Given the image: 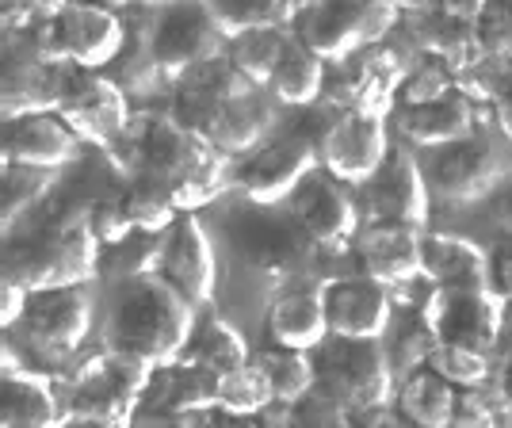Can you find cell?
<instances>
[{"mask_svg": "<svg viewBox=\"0 0 512 428\" xmlns=\"http://www.w3.org/2000/svg\"><path fill=\"white\" fill-rule=\"evenodd\" d=\"M413 43H417V50L425 58H440L455 77L486 54L482 39H478V23L467 20V16H455V12H444L436 4L417 8V16H413Z\"/></svg>", "mask_w": 512, "mask_h": 428, "instance_id": "obj_23", "label": "cell"}, {"mask_svg": "<svg viewBox=\"0 0 512 428\" xmlns=\"http://www.w3.org/2000/svg\"><path fill=\"white\" fill-rule=\"evenodd\" d=\"M474 23H478L482 50L512 62V0H490Z\"/></svg>", "mask_w": 512, "mask_h": 428, "instance_id": "obj_44", "label": "cell"}, {"mask_svg": "<svg viewBox=\"0 0 512 428\" xmlns=\"http://www.w3.org/2000/svg\"><path fill=\"white\" fill-rule=\"evenodd\" d=\"M62 428H130L123 421H107V417H85V413H69Z\"/></svg>", "mask_w": 512, "mask_h": 428, "instance_id": "obj_51", "label": "cell"}, {"mask_svg": "<svg viewBox=\"0 0 512 428\" xmlns=\"http://www.w3.org/2000/svg\"><path fill=\"white\" fill-rule=\"evenodd\" d=\"M390 153L383 115L375 111H333L318 138V161L341 184H367Z\"/></svg>", "mask_w": 512, "mask_h": 428, "instance_id": "obj_14", "label": "cell"}, {"mask_svg": "<svg viewBox=\"0 0 512 428\" xmlns=\"http://www.w3.org/2000/svg\"><path fill=\"white\" fill-rule=\"evenodd\" d=\"M363 207L371 222H402V226H425L432 207L425 161L409 150H390L379 172L363 184Z\"/></svg>", "mask_w": 512, "mask_h": 428, "instance_id": "obj_16", "label": "cell"}, {"mask_svg": "<svg viewBox=\"0 0 512 428\" xmlns=\"http://www.w3.org/2000/svg\"><path fill=\"white\" fill-rule=\"evenodd\" d=\"M253 364L268 379L272 398H276L279 406H295V402H302L318 386V360H314V352L287 348V344H268V348L256 352Z\"/></svg>", "mask_w": 512, "mask_h": 428, "instance_id": "obj_30", "label": "cell"}, {"mask_svg": "<svg viewBox=\"0 0 512 428\" xmlns=\"http://www.w3.org/2000/svg\"><path fill=\"white\" fill-rule=\"evenodd\" d=\"M386 356H390V364L398 371V379L409 375V371H417V367L428 364V356H432V348H436V333H432V325L425 321V314L417 310V314H406V310H398L394 321H390V329H386Z\"/></svg>", "mask_w": 512, "mask_h": 428, "instance_id": "obj_36", "label": "cell"}, {"mask_svg": "<svg viewBox=\"0 0 512 428\" xmlns=\"http://www.w3.org/2000/svg\"><path fill=\"white\" fill-rule=\"evenodd\" d=\"M54 111L77 130V138L96 142L104 150H115L130 130V123H134L127 92L107 73L81 69V65H62V92H58Z\"/></svg>", "mask_w": 512, "mask_h": 428, "instance_id": "obj_10", "label": "cell"}, {"mask_svg": "<svg viewBox=\"0 0 512 428\" xmlns=\"http://www.w3.org/2000/svg\"><path fill=\"white\" fill-rule=\"evenodd\" d=\"M497 222H501L505 230H512V184L505 188V195H501V203H497Z\"/></svg>", "mask_w": 512, "mask_h": 428, "instance_id": "obj_52", "label": "cell"}, {"mask_svg": "<svg viewBox=\"0 0 512 428\" xmlns=\"http://www.w3.org/2000/svg\"><path fill=\"white\" fill-rule=\"evenodd\" d=\"M428 4H436L444 12H455V16H467V20H478L490 0H428Z\"/></svg>", "mask_w": 512, "mask_h": 428, "instance_id": "obj_50", "label": "cell"}, {"mask_svg": "<svg viewBox=\"0 0 512 428\" xmlns=\"http://www.w3.org/2000/svg\"><path fill=\"white\" fill-rule=\"evenodd\" d=\"M77 150H81V138L58 111L20 115V119H8V127H4V161L8 165L58 172L77 157Z\"/></svg>", "mask_w": 512, "mask_h": 428, "instance_id": "obj_20", "label": "cell"}, {"mask_svg": "<svg viewBox=\"0 0 512 428\" xmlns=\"http://www.w3.org/2000/svg\"><path fill=\"white\" fill-rule=\"evenodd\" d=\"M428 367L440 371L451 386H482L490 379V352H478L467 344H448L440 341L428 356Z\"/></svg>", "mask_w": 512, "mask_h": 428, "instance_id": "obj_41", "label": "cell"}, {"mask_svg": "<svg viewBox=\"0 0 512 428\" xmlns=\"http://www.w3.org/2000/svg\"><path fill=\"white\" fill-rule=\"evenodd\" d=\"M107 77L115 81V85L123 88V92H134V96H146L157 88V81H165V73H161V65L153 58L150 50V39H146V23H138V27H127V46L119 50V58L104 69Z\"/></svg>", "mask_w": 512, "mask_h": 428, "instance_id": "obj_37", "label": "cell"}, {"mask_svg": "<svg viewBox=\"0 0 512 428\" xmlns=\"http://www.w3.org/2000/svg\"><path fill=\"white\" fill-rule=\"evenodd\" d=\"M398 4H402V8H406V4H409V8H425L428 0H398Z\"/></svg>", "mask_w": 512, "mask_h": 428, "instance_id": "obj_55", "label": "cell"}, {"mask_svg": "<svg viewBox=\"0 0 512 428\" xmlns=\"http://www.w3.org/2000/svg\"><path fill=\"white\" fill-rule=\"evenodd\" d=\"M92 318H96V295H92L88 283H77V287H46V291H31L27 310H23L16 329H23L27 344L43 360L65 364L85 344Z\"/></svg>", "mask_w": 512, "mask_h": 428, "instance_id": "obj_11", "label": "cell"}, {"mask_svg": "<svg viewBox=\"0 0 512 428\" xmlns=\"http://www.w3.org/2000/svg\"><path fill=\"white\" fill-rule=\"evenodd\" d=\"M325 314H329V337L383 341L394 321V306L386 287L375 279H325Z\"/></svg>", "mask_w": 512, "mask_h": 428, "instance_id": "obj_19", "label": "cell"}, {"mask_svg": "<svg viewBox=\"0 0 512 428\" xmlns=\"http://www.w3.org/2000/svg\"><path fill=\"white\" fill-rule=\"evenodd\" d=\"M421 314L432 325L436 341L493 352V344L501 337V325H505V299L490 283H482V287H432Z\"/></svg>", "mask_w": 512, "mask_h": 428, "instance_id": "obj_13", "label": "cell"}, {"mask_svg": "<svg viewBox=\"0 0 512 428\" xmlns=\"http://www.w3.org/2000/svg\"><path fill=\"white\" fill-rule=\"evenodd\" d=\"M226 241L234 249L237 272L253 279L260 291L291 283L310 260V237L299 230V222L264 203L237 207L226 222Z\"/></svg>", "mask_w": 512, "mask_h": 428, "instance_id": "obj_4", "label": "cell"}, {"mask_svg": "<svg viewBox=\"0 0 512 428\" xmlns=\"http://www.w3.org/2000/svg\"><path fill=\"white\" fill-rule=\"evenodd\" d=\"M291 27H260V31H245L230 39V62L253 81V85L268 88L272 81V69H276L279 54H283V43H287Z\"/></svg>", "mask_w": 512, "mask_h": 428, "instance_id": "obj_38", "label": "cell"}, {"mask_svg": "<svg viewBox=\"0 0 512 428\" xmlns=\"http://www.w3.org/2000/svg\"><path fill=\"white\" fill-rule=\"evenodd\" d=\"M455 398H459V386H451L428 364L398 379V409L425 428H451Z\"/></svg>", "mask_w": 512, "mask_h": 428, "instance_id": "obj_29", "label": "cell"}, {"mask_svg": "<svg viewBox=\"0 0 512 428\" xmlns=\"http://www.w3.org/2000/svg\"><path fill=\"white\" fill-rule=\"evenodd\" d=\"M425 176L428 188L444 203H478L505 184L509 157L482 134H467L459 142L425 150Z\"/></svg>", "mask_w": 512, "mask_h": 428, "instance_id": "obj_12", "label": "cell"}, {"mask_svg": "<svg viewBox=\"0 0 512 428\" xmlns=\"http://www.w3.org/2000/svg\"><path fill=\"white\" fill-rule=\"evenodd\" d=\"M146 39L165 81H184L199 65L230 50V39L211 16L207 0H172L153 8V16L146 20Z\"/></svg>", "mask_w": 512, "mask_h": 428, "instance_id": "obj_7", "label": "cell"}, {"mask_svg": "<svg viewBox=\"0 0 512 428\" xmlns=\"http://www.w3.org/2000/svg\"><path fill=\"white\" fill-rule=\"evenodd\" d=\"M62 92V65L35 58L31 50L4 65V119H20L35 111H54Z\"/></svg>", "mask_w": 512, "mask_h": 428, "instance_id": "obj_25", "label": "cell"}, {"mask_svg": "<svg viewBox=\"0 0 512 428\" xmlns=\"http://www.w3.org/2000/svg\"><path fill=\"white\" fill-rule=\"evenodd\" d=\"M96 4H104V8H111V12H119V8H127L130 0H96Z\"/></svg>", "mask_w": 512, "mask_h": 428, "instance_id": "obj_54", "label": "cell"}, {"mask_svg": "<svg viewBox=\"0 0 512 428\" xmlns=\"http://www.w3.org/2000/svg\"><path fill=\"white\" fill-rule=\"evenodd\" d=\"M490 260H493V272H490L493 291H497L505 302H512V245L497 249Z\"/></svg>", "mask_w": 512, "mask_h": 428, "instance_id": "obj_49", "label": "cell"}, {"mask_svg": "<svg viewBox=\"0 0 512 428\" xmlns=\"http://www.w3.org/2000/svg\"><path fill=\"white\" fill-rule=\"evenodd\" d=\"M272 402H276V398H272V386H268V379L260 375L256 364L241 367L234 375H226V379H222V390H218V409H226V413H234V417H260Z\"/></svg>", "mask_w": 512, "mask_h": 428, "instance_id": "obj_40", "label": "cell"}, {"mask_svg": "<svg viewBox=\"0 0 512 428\" xmlns=\"http://www.w3.org/2000/svg\"><path fill=\"white\" fill-rule=\"evenodd\" d=\"M490 272L493 260L470 237L425 234V279L432 287H482Z\"/></svg>", "mask_w": 512, "mask_h": 428, "instance_id": "obj_28", "label": "cell"}, {"mask_svg": "<svg viewBox=\"0 0 512 428\" xmlns=\"http://www.w3.org/2000/svg\"><path fill=\"white\" fill-rule=\"evenodd\" d=\"M398 127L421 150L448 146V142H459V138L474 134V100L455 88V92L432 100V104L398 107Z\"/></svg>", "mask_w": 512, "mask_h": 428, "instance_id": "obj_24", "label": "cell"}, {"mask_svg": "<svg viewBox=\"0 0 512 428\" xmlns=\"http://www.w3.org/2000/svg\"><path fill=\"white\" fill-rule=\"evenodd\" d=\"M184 360H192V364L207 367V371L226 379V375H234V371L253 364V352H249V341L241 337L237 325H230V321H222V318H211L195 329Z\"/></svg>", "mask_w": 512, "mask_h": 428, "instance_id": "obj_32", "label": "cell"}, {"mask_svg": "<svg viewBox=\"0 0 512 428\" xmlns=\"http://www.w3.org/2000/svg\"><path fill=\"white\" fill-rule=\"evenodd\" d=\"M123 211H127L130 226L138 230V234H169L172 222L180 218V203H176V195L161 184V180H153V176H130L127 184H123Z\"/></svg>", "mask_w": 512, "mask_h": 428, "instance_id": "obj_33", "label": "cell"}, {"mask_svg": "<svg viewBox=\"0 0 512 428\" xmlns=\"http://www.w3.org/2000/svg\"><path fill=\"white\" fill-rule=\"evenodd\" d=\"M402 20L398 0H314L302 8L299 35L325 62H348L367 46H379Z\"/></svg>", "mask_w": 512, "mask_h": 428, "instance_id": "obj_6", "label": "cell"}, {"mask_svg": "<svg viewBox=\"0 0 512 428\" xmlns=\"http://www.w3.org/2000/svg\"><path fill=\"white\" fill-rule=\"evenodd\" d=\"M497 402L482 386H463L455 398V413H451V428H497Z\"/></svg>", "mask_w": 512, "mask_h": 428, "instance_id": "obj_45", "label": "cell"}, {"mask_svg": "<svg viewBox=\"0 0 512 428\" xmlns=\"http://www.w3.org/2000/svg\"><path fill=\"white\" fill-rule=\"evenodd\" d=\"M69 406L50 379L35 371H4V428H62Z\"/></svg>", "mask_w": 512, "mask_h": 428, "instance_id": "obj_27", "label": "cell"}, {"mask_svg": "<svg viewBox=\"0 0 512 428\" xmlns=\"http://www.w3.org/2000/svg\"><path fill=\"white\" fill-rule=\"evenodd\" d=\"M264 329L268 341L318 352L329 341V314H325V283L318 287H287L272 295L264 310Z\"/></svg>", "mask_w": 512, "mask_h": 428, "instance_id": "obj_21", "label": "cell"}, {"mask_svg": "<svg viewBox=\"0 0 512 428\" xmlns=\"http://www.w3.org/2000/svg\"><path fill=\"white\" fill-rule=\"evenodd\" d=\"M54 184L50 169H31V165H8L4 161V222L16 226L23 214H31Z\"/></svg>", "mask_w": 512, "mask_h": 428, "instance_id": "obj_39", "label": "cell"}, {"mask_svg": "<svg viewBox=\"0 0 512 428\" xmlns=\"http://www.w3.org/2000/svg\"><path fill=\"white\" fill-rule=\"evenodd\" d=\"M448 92H455V73L440 58H421V62L409 65L406 81L398 88V107L432 104Z\"/></svg>", "mask_w": 512, "mask_h": 428, "instance_id": "obj_42", "label": "cell"}, {"mask_svg": "<svg viewBox=\"0 0 512 428\" xmlns=\"http://www.w3.org/2000/svg\"><path fill=\"white\" fill-rule=\"evenodd\" d=\"M127 46V23L96 0H69L58 16L27 31V50L50 65L100 69L119 58Z\"/></svg>", "mask_w": 512, "mask_h": 428, "instance_id": "obj_5", "label": "cell"}, {"mask_svg": "<svg viewBox=\"0 0 512 428\" xmlns=\"http://www.w3.org/2000/svg\"><path fill=\"white\" fill-rule=\"evenodd\" d=\"M195 329V302L184 299L165 276L111 283L100 325L104 352L111 356L161 371L184 360Z\"/></svg>", "mask_w": 512, "mask_h": 428, "instance_id": "obj_1", "label": "cell"}, {"mask_svg": "<svg viewBox=\"0 0 512 428\" xmlns=\"http://www.w3.org/2000/svg\"><path fill=\"white\" fill-rule=\"evenodd\" d=\"M490 104H493V119H497L501 134L512 142V62H509V69H505V77H501V85H497Z\"/></svg>", "mask_w": 512, "mask_h": 428, "instance_id": "obj_47", "label": "cell"}, {"mask_svg": "<svg viewBox=\"0 0 512 428\" xmlns=\"http://www.w3.org/2000/svg\"><path fill=\"white\" fill-rule=\"evenodd\" d=\"M325 81H329L325 58H321L318 50L306 46V39H302L299 31H291L287 43H283L276 69H272L268 92L287 107H310V104H321Z\"/></svg>", "mask_w": 512, "mask_h": 428, "instance_id": "obj_26", "label": "cell"}, {"mask_svg": "<svg viewBox=\"0 0 512 428\" xmlns=\"http://www.w3.org/2000/svg\"><path fill=\"white\" fill-rule=\"evenodd\" d=\"M318 383L352 413L383 409L394 402L398 371L386 356L383 341H344L329 337L318 348Z\"/></svg>", "mask_w": 512, "mask_h": 428, "instance_id": "obj_8", "label": "cell"}, {"mask_svg": "<svg viewBox=\"0 0 512 428\" xmlns=\"http://www.w3.org/2000/svg\"><path fill=\"white\" fill-rule=\"evenodd\" d=\"M211 16L226 31V39H237L245 31L260 27H287L299 16V0H207Z\"/></svg>", "mask_w": 512, "mask_h": 428, "instance_id": "obj_35", "label": "cell"}, {"mask_svg": "<svg viewBox=\"0 0 512 428\" xmlns=\"http://www.w3.org/2000/svg\"><path fill=\"white\" fill-rule=\"evenodd\" d=\"M161 276L169 279L184 299H192L195 306H207V302H214V295H218V257H214V241L195 211L180 214V218L172 222V230L165 234Z\"/></svg>", "mask_w": 512, "mask_h": 428, "instance_id": "obj_17", "label": "cell"}, {"mask_svg": "<svg viewBox=\"0 0 512 428\" xmlns=\"http://www.w3.org/2000/svg\"><path fill=\"white\" fill-rule=\"evenodd\" d=\"M115 150H123L119 161L130 169V176L142 172L161 180L176 195L180 211H199L234 184L230 153L218 150L207 134L180 127L172 115L134 119Z\"/></svg>", "mask_w": 512, "mask_h": 428, "instance_id": "obj_2", "label": "cell"}, {"mask_svg": "<svg viewBox=\"0 0 512 428\" xmlns=\"http://www.w3.org/2000/svg\"><path fill=\"white\" fill-rule=\"evenodd\" d=\"M360 417H363V428H425V425H417L409 413H402L398 406L367 409V413H360Z\"/></svg>", "mask_w": 512, "mask_h": 428, "instance_id": "obj_48", "label": "cell"}, {"mask_svg": "<svg viewBox=\"0 0 512 428\" xmlns=\"http://www.w3.org/2000/svg\"><path fill=\"white\" fill-rule=\"evenodd\" d=\"M153 386L161 402H169L176 409H188V413H211L218 409V390H222V375H214L207 367L192 364V360H176L172 367H161L153 375Z\"/></svg>", "mask_w": 512, "mask_h": 428, "instance_id": "obj_31", "label": "cell"}, {"mask_svg": "<svg viewBox=\"0 0 512 428\" xmlns=\"http://www.w3.org/2000/svg\"><path fill=\"white\" fill-rule=\"evenodd\" d=\"M318 165V134L306 127H287L260 142L253 153H245V161L234 172V184L249 203L279 207L299 192V184Z\"/></svg>", "mask_w": 512, "mask_h": 428, "instance_id": "obj_9", "label": "cell"}, {"mask_svg": "<svg viewBox=\"0 0 512 428\" xmlns=\"http://www.w3.org/2000/svg\"><path fill=\"white\" fill-rule=\"evenodd\" d=\"M100 257H104V245L92 230L88 214H65L58 222H46L23 245L8 249L4 276L23 283L27 291L77 287V283L100 279Z\"/></svg>", "mask_w": 512, "mask_h": 428, "instance_id": "obj_3", "label": "cell"}, {"mask_svg": "<svg viewBox=\"0 0 512 428\" xmlns=\"http://www.w3.org/2000/svg\"><path fill=\"white\" fill-rule=\"evenodd\" d=\"M363 276L383 287H406L425 279V234L402 222H371L356 237Z\"/></svg>", "mask_w": 512, "mask_h": 428, "instance_id": "obj_18", "label": "cell"}, {"mask_svg": "<svg viewBox=\"0 0 512 428\" xmlns=\"http://www.w3.org/2000/svg\"><path fill=\"white\" fill-rule=\"evenodd\" d=\"M299 4H302V8H310V4H314V0H299Z\"/></svg>", "mask_w": 512, "mask_h": 428, "instance_id": "obj_56", "label": "cell"}, {"mask_svg": "<svg viewBox=\"0 0 512 428\" xmlns=\"http://www.w3.org/2000/svg\"><path fill=\"white\" fill-rule=\"evenodd\" d=\"M161 260H165V234H134L104 245L100 257V279L107 283H127V279L161 276Z\"/></svg>", "mask_w": 512, "mask_h": 428, "instance_id": "obj_34", "label": "cell"}, {"mask_svg": "<svg viewBox=\"0 0 512 428\" xmlns=\"http://www.w3.org/2000/svg\"><path fill=\"white\" fill-rule=\"evenodd\" d=\"M85 214H88V222H92V230H96V237H100V245H115V241H123V237L134 234L127 211H123V188L96 195Z\"/></svg>", "mask_w": 512, "mask_h": 428, "instance_id": "obj_43", "label": "cell"}, {"mask_svg": "<svg viewBox=\"0 0 512 428\" xmlns=\"http://www.w3.org/2000/svg\"><path fill=\"white\" fill-rule=\"evenodd\" d=\"M287 214L299 222V230L325 253H341L360 237V211L337 176L314 169L299 184V192L287 199Z\"/></svg>", "mask_w": 512, "mask_h": 428, "instance_id": "obj_15", "label": "cell"}, {"mask_svg": "<svg viewBox=\"0 0 512 428\" xmlns=\"http://www.w3.org/2000/svg\"><path fill=\"white\" fill-rule=\"evenodd\" d=\"M276 96L268 88H245L218 107V115L207 127V138L222 153H253L260 142L276 134Z\"/></svg>", "mask_w": 512, "mask_h": 428, "instance_id": "obj_22", "label": "cell"}, {"mask_svg": "<svg viewBox=\"0 0 512 428\" xmlns=\"http://www.w3.org/2000/svg\"><path fill=\"white\" fill-rule=\"evenodd\" d=\"M195 421L199 417L188 409H176L161 398H142V406L130 417V428H195Z\"/></svg>", "mask_w": 512, "mask_h": 428, "instance_id": "obj_46", "label": "cell"}, {"mask_svg": "<svg viewBox=\"0 0 512 428\" xmlns=\"http://www.w3.org/2000/svg\"><path fill=\"white\" fill-rule=\"evenodd\" d=\"M501 383H505V394L512 398V356H509V364H505V379H501Z\"/></svg>", "mask_w": 512, "mask_h": 428, "instance_id": "obj_53", "label": "cell"}]
</instances>
